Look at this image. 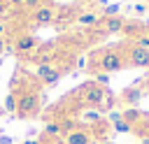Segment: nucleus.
I'll return each mask as SVG.
<instances>
[{
  "label": "nucleus",
  "instance_id": "nucleus-4",
  "mask_svg": "<svg viewBox=\"0 0 149 144\" xmlns=\"http://www.w3.org/2000/svg\"><path fill=\"white\" fill-rule=\"evenodd\" d=\"M40 46V39L35 37V35H19L16 37V42H14V51L19 53V56H28V53H33L35 49Z\"/></svg>",
  "mask_w": 149,
  "mask_h": 144
},
{
  "label": "nucleus",
  "instance_id": "nucleus-23",
  "mask_svg": "<svg viewBox=\"0 0 149 144\" xmlns=\"http://www.w3.org/2000/svg\"><path fill=\"white\" fill-rule=\"evenodd\" d=\"M84 121H100L98 114H84Z\"/></svg>",
  "mask_w": 149,
  "mask_h": 144
},
{
  "label": "nucleus",
  "instance_id": "nucleus-10",
  "mask_svg": "<svg viewBox=\"0 0 149 144\" xmlns=\"http://www.w3.org/2000/svg\"><path fill=\"white\" fill-rule=\"evenodd\" d=\"M77 23H79L81 28H95V26L100 23V14H95V12L79 14V16H77Z\"/></svg>",
  "mask_w": 149,
  "mask_h": 144
},
{
  "label": "nucleus",
  "instance_id": "nucleus-3",
  "mask_svg": "<svg viewBox=\"0 0 149 144\" xmlns=\"http://www.w3.org/2000/svg\"><path fill=\"white\" fill-rule=\"evenodd\" d=\"M37 93L35 91H23V93H19V98H16V114L19 116H33L35 111H37Z\"/></svg>",
  "mask_w": 149,
  "mask_h": 144
},
{
  "label": "nucleus",
  "instance_id": "nucleus-1",
  "mask_svg": "<svg viewBox=\"0 0 149 144\" xmlns=\"http://www.w3.org/2000/svg\"><path fill=\"white\" fill-rule=\"evenodd\" d=\"M98 65L102 67V72H119L126 65V60H123V53L119 49H105L98 56Z\"/></svg>",
  "mask_w": 149,
  "mask_h": 144
},
{
  "label": "nucleus",
  "instance_id": "nucleus-21",
  "mask_svg": "<svg viewBox=\"0 0 149 144\" xmlns=\"http://www.w3.org/2000/svg\"><path fill=\"white\" fill-rule=\"evenodd\" d=\"M133 9H135V14H144V12H147V5H142V2H137V5L133 7Z\"/></svg>",
  "mask_w": 149,
  "mask_h": 144
},
{
  "label": "nucleus",
  "instance_id": "nucleus-26",
  "mask_svg": "<svg viewBox=\"0 0 149 144\" xmlns=\"http://www.w3.org/2000/svg\"><path fill=\"white\" fill-rule=\"evenodd\" d=\"M2 46H5V42H2V37H0V51H2Z\"/></svg>",
  "mask_w": 149,
  "mask_h": 144
},
{
  "label": "nucleus",
  "instance_id": "nucleus-24",
  "mask_svg": "<svg viewBox=\"0 0 149 144\" xmlns=\"http://www.w3.org/2000/svg\"><path fill=\"white\" fill-rule=\"evenodd\" d=\"M23 144H37V142H35V139H26Z\"/></svg>",
  "mask_w": 149,
  "mask_h": 144
},
{
  "label": "nucleus",
  "instance_id": "nucleus-28",
  "mask_svg": "<svg viewBox=\"0 0 149 144\" xmlns=\"http://www.w3.org/2000/svg\"><path fill=\"white\" fill-rule=\"evenodd\" d=\"M100 144H114V142H100Z\"/></svg>",
  "mask_w": 149,
  "mask_h": 144
},
{
  "label": "nucleus",
  "instance_id": "nucleus-7",
  "mask_svg": "<svg viewBox=\"0 0 149 144\" xmlns=\"http://www.w3.org/2000/svg\"><path fill=\"white\" fill-rule=\"evenodd\" d=\"M54 19H56V7L54 5H42L33 12V21L37 26H51Z\"/></svg>",
  "mask_w": 149,
  "mask_h": 144
},
{
  "label": "nucleus",
  "instance_id": "nucleus-18",
  "mask_svg": "<svg viewBox=\"0 0 149 144\" xmlns=\"http://www.w3.org/2000/svg\"><path fill=\"white\" fill-rule=\"evenodd\" d=\"M42 5H44V0H23V7L30 9V12H35V9L42 7Z\"/></svg>",
  "mask_w": 149,
  "mask_h": 144
},
{
  "label": "nucleus",
  "instance_id": "nucleus-8",
  "mask_svg": "<svg viewBox=\"0 0 149 144\" xmlns=\"http://www.w3.org/2000/svg\"><path fill=\"white\" fill-rule=\"evenodd\" d=\"M123 23H126L123 16H109V19H102V33H105V35H116V33H121Z\"/></svg>",
  "mask_w": 149,
  "mask_h": 144
},
{
  "label": "nucleus",
  "instance_id": "nucleus-12",
  "mask_svg": "<svg viewBox=\"0 0 149 144\" xmlns=\"http://www.w3.org/2000/svg\"><path fill=\"white\" fill-rule=\"evenodd\" d=\"M121 33L133 37V35H137V33H140V23H137V21H126V23H123V28H121Z\"/></svg>",
  "mask_w": 149,
  "mask_h": 144
},
{
  "label": "nucleus",
  "instance_id": "nucleus-13",
  "mask_svg": "<svg viewBox=\"0 0 149 144\" xmlns=\"http://www.w3.org/2000/svg\"><path fill=\"white\" fill-rule=\"evenodd\" d=\"M16 98H19V93H9L7 95V100H5V109L7 111H16Z\"/></svg>",
  "mask_w": 149,
  "mask_h": 144
},
{
  "label": "nucleus",
  "instance_id": "nucleus-15",
  "mask_svg": "<svg viewBox=\"0 0 149 144\" xmlns=\"http://www.w3.org/2000/svg\"><path fill=\"white\" fill-rule=\"evenodd\" d=\"M121 118H123V121H128V123L133 125V121H137V118H140V111H137V109H126Z\"/></svg>",
  "mask_w": 149,
  "mask_h": 144
},
{
  "label": "nucleus",
  "instance_id": "nucleus-22",
  "mask_svg": "<svg viewBox=\"0 0 149 144\" xmlns=\"http://www.w3.org/2000/svg\"><path fill=\"white\" fill-rule=\"evenodd\" d=\"M7 7H23V0H5Z\"/></svg>",
  "mask_w": 149,
  "mask_h": 144
},
{
  "label": "nucleus",
  "instance_id": "nucleus-9",
  "mask_svg": "<svg viewBox=\"0 0 149 144\" xmlns=\"http://www.w3.org/2000/svg\"><path fill=\"white\" fill-rule=\"evenodd\" d=\"M68 144H93V135L88 130H72L68 135Z\"/></svg>",
  "mask_w": 149,
  "mask_h": 144
},
{
  "label": "nucleus",
  "instance_id": "nucleus-14",
  "mask_svg": "<svg viewBox=\"0 0 149 144\" xmlns=\"http://www.w3.org/2000/svg\"><path fill=\"white\" fill-rule=\"evenodd\" d=\"M44 135H47V137H56V135H61V123H47Z\"/></svg>",
  "mask_w": 149,
  "mask_h": 144
},
{
  "label": "nucleus",
  "instance_id": "nucleus-11",
  "mask_svg": "<svg viewBox=\"0 0 149 144\" xmlns=\"http://www.w3.org/2000/svg\"><path fill=\"white\" fill-rule=\"evenodd\" d=\"M121 98H123V102L135 105V102H140V100H142V91H140V88H128V91H126Z\"/></svg>",
  "mask_w": 149,
  "mask_h": 144
},
{
  "label": "nucleus",
  "instance_id": "nucleus-17",
  "mask_svg": "<svg viewBox=\"0 0 149 144\" xmlns=\"http://www.w3.org/2000/svg\"><path fill=\"white\" fill-rule=\"evenodd\" d=\"M121 12V5H109L105 12H102V19H109V16H114V14H119Z\"/></svg>",
  "mask_w": 149,
  "mask_h": 144
},
{
  "label": "nucleus",
  "instance_id": "nucleus-19",
  "mask_svg": "<svg viewBox=\"0 0 149 144\" xmlns=\"http://www.w3.org/2000/svg\"><path fill=\"white\" fill-rule=\"evenodd\" d=\"M7 14H9V7H7V2H5V0H0V21H2V19H7Z\"/></svg>",
  "mask_w": 149,
  "mask_h": 144
},
{
  "label": "nucleus",
  "instance_id": "nucleus-25",
  "mask_svg": "<svg viewBox=\"0 0 149 144\" xmlns=\"http://www.w3.org/2000/svg\"><path fill=\"white\" fill-rule=\"evenodd\" d=\"M142 144H149V137H144V139H142Z\"/></svg>",
  "mask_w": 149,
  "mask_h": 144
},
{
  "label": "nucleus",
  "instance_id": "nucleus-16",
  "mask_svg": "<svg viewBox=\"0 0 149 144\" xmlns=\"http://www.w3.org/2000/svg\"><path fill=\"white\" fill-rule=\"evenodd\" d=\"M130 128H133V125H130L128 121H123V118H116V121H114V130H116V132H128Z\"/></svg>",
  "mask_w": 149,
  "mask_h": 144
},
{
  "label": "nucleus",
  "instance_id": "nucleus-20",
  "mask_svg": "<svg viewBox=\"0 0 149 144\" xmlns=\"http://www.w3.org/2000/svg\"><path fill=\"white\" fill-rule=\"evenodd\" d=\"M109 81V74H95V84L98 86H102V84H107Z\"/></svg>",
  "mask_w": 149,
  "mask_h": 144
},
{
  "label": "nucleus",
  "instance_id": "nucleus-27",
  "mask_svg": "<svg viewBox=\"0 0 149 144\" xmlns=\"http://www.w3.org/2000/svg\"><path fill=\"white\" fill-rule=\"evenodd\" d=\"M2 33H5V26H2V23H0V35H2Z\"/></svg>",
  "mask_w": 149,
  "mask_h": 144
},
{
  "label": "nucleus",
  "instance_id": "nucleus-6",
  "mask_svg": "<svg viewBox=\"0 0 149 144\" xmlns=\"http://www.w3.org/2000/svg\"><path fill=\"white\" fill-rule=\"evenodd\" d=\"M126 56H128V65H133V67H149V51L147 49L133 44Z\"/></svg>",
  "mask_w": 149,
  "mask_h": 144
},
{
  "label": "nucleus",
  "instance_id": "nucleus-2",
  "mask_svg": "<svg viewBox=\"0 0 149 144\" xmlns=\"http://www.w3.org/2000/svg\"><path fill=\"white\" fill-rule=\"evenodd\" d=\"M77 91H79L81 100H84L86 105H93V107H98V105H102V102L107 100V91H105L102 86H98L95 81H88V84H84V86L77 88Z\"/></svg>",
  "mask_w": 149,
  "mask_h": 144
},
{
  "label": "nucleus",
  "instance_id": "nucleus-5",
  "mask_svg": "<svg viewBox=\"0 0 149 144\" xmlns=\"http://www.w3.org/2000/svg\"><path fill=\"white\" fill-rule=\"evenodd\" d=\"M37 79L42 81V84H47V86H51V84H56L58 79H61V67H56V65H51V63H44V65H37Z\"/></svg>",
  "mask_w": 149,
  "mask_h": 144
}]
</instances>
